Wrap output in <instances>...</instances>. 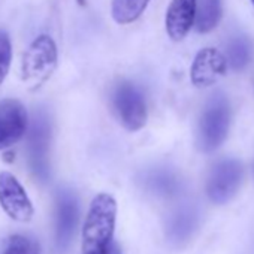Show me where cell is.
Masks as SVG:
<instances>
[{
  "label": "cell",
  "mask_w": 254,
  "mask_h": 254,
  "mask_svg": "<svg viewBox=\"0 0 254 254\" xmlns=\"http://www.w3.org/2000/svg\"><path fill=\"white\" fill-rule=\"evenodd\" d=\"M117 220V202L109 193H99L90 203L81 233L82 254H105L112 242Z\"/></svg>",
  "instance_id": "cell-1"
},
{
  "label": "cell",
  "mask_w": 254,
  "mask_h": 254,
  "mask_svg": "<svg viewBox=\"0 0 254 254\" xmlns=\"http://www.w3.org/2000/svg\"><path fill=\"white\" fill-rule=\"evenodd\" d=\"M59 51L54 39L48 35L35 38L23 54L21 79L30 91L39 90L56 72Z\"/></svg>",
  "instance_id": "cell-2"
},
{
  "label": "cell",
  "mask_w": 254,
  "mask_h": 254,
  "mask_svg": "<svg viewBox=\"0 0 254 254\" xmlns=\"http://www.w3.org/2000/svg\"><path fill=\"white\" fill-rule=\"evenodd\" d=\"M230 127V105L223 93L209 97L197 124V147L203 153H212L227 138Z\"/></svg>",
  "instance_id": "cell-3"
},
{
  "label": "cell",
  "mask_w": 254,
  "mask_h": 254,
  "mask_svg": "<svg viewBox=\"0 0 254 254\" xmlns=\"http://www.w3.org/2000/svg\"><path fill=\"white\" fill-rule=\"evenodd\" d=\"M114 111L129 132H138L147 124L148 109L142 91L130 81L120 82L112 94Z\"/></svg>",
  "instance_id": "cell-4"
},
{
  "label": "cell",
  "mask_w": 254,
  "mask_h": 254,
  "mask_svg": "<svg viewBox=\"0 0 254 254\" xmlns=\"http://www.w3.org/2000/svg\"><path fill=\"white\" fill-rule=\"evenodd\" d=\"M27 153L35 175L47 180L50 175V147H51V121L42 111L36 112L27 127Z\"/></svg>",
  "instance_id": "cell-5"
},
{
  "label": "cell",
  "mask_w": 254,
  "mask_h": 254,
  "mask_svg": "<svg viewBox=\"0 0 254 254\" xmlns=\"http://www.w3.org/2000/svg\"><path fill=\"white\" fill-rule=\"evenodd\" d=\"M244 180V166L239 160L224 159L217 162L206 181V194L211 202L223 205L239 190Z\"/></svg>",
  "instance_id": "cell-6"
},
{
  "label": "cell",
  "mask_w": 254,
  "mask_h": 254,
  "mask_svg": "<svg viewBox=\"0 0 254 254\" xmlns=\"http://www.w3.org/2000/svg\"><path fill=\"white\" fill-rule=\"evenodd\" d=\"M0 206L8 217L18 223H29L35 214L27 191L8 171L0 172Z\"/></svg>",
  "instance_id": "cell-7"
},
{
  "label": "cell",
  "mask_w": 254,
  "mask_h": 254,
  "mask_svg": "<svg viewBox=\"0 0 254 254\" xmlns=\"http://www.w3.org/2000/svg\"><path fill=\"white\" fill-rule=\"evenodd\" d=\"M29 127L26 106L18 99L0 100V151L18 144Z\"/></svg>",
  "instance_id": "cell-8"
},
{
  "label": "cell",
  "mask_w": 254,
  "mask_h": 254,
  "mask_svg": "<svg viewBox=\"0 0 254 254\" xmlns=\"http://www.w3.org/2000/svg\"><path fill=\"white\" fill-rule=\"evenodd\" d=\"M227 72V60L217 48H202L190 69V79L194 87L205 88L214 85Z\"/></svg>",
  "instance_id": "cell-9"
},
{
  "label": "cell",
  "mask_w": 254,
  "mask_h": 254,
  "mask_svg": "<svg viewBox=\"0 0 254 254\" xmlns=\"http://www.w3.org/2000/svg\"><path fill=\"white\" fill-rule=\"evenodd\" d=\"M196 5L197 0H172L171 2L166 11L165 26L166 33L172 41L180 42L189 35L194 26Z\"/></svg>",
  "instance_id": "cell-10"
},
{
  "label": "cell",
  "mask_w": 254,
  "mask_h": 254,
  "mask_svg": "<svg viewBox=\"0 0 254 254\" xmlns=\"http://www.w3.org/2000/svg\"><path fill=\"white\" fill-rule=\"evenodd\" d=\"M79 217L76 197L69 191H62L57 199V238L60 245H66L75 232Z\"/></svg>",
  "instance_id": "cell-11"
},
{
  "label": "cell",
  "mask_w": 254,
  "mask_h": 254,
  "mask_svg": "<svg viewBox=\"0 0 254 254\" xmlns=\"http://www.w3.org/2000/svg\"><path fill=\"white\" fill-rule=\"evenodd\" d=\"M150 0H112L111 15L117 24L135 23L147 9Z\"/></svg>",
  "instance_id": "cell-12"
},
{
  "label": "cell",
  "mask_w": 254,
  "mask_h": 254,
  "mask_svg": "<svg viewBox=\"0 0 254 254\" xmlns=\"http://www.w3.org/2000/svg\"><path fill=\"white\" fill-rule=\"evenodd\" d=\"M221 20L220 0H199L196 5L194 27L199 33H208L217 27Z\"/></svg>",
  "instance_id": "cell-13"
},
{
  "label": "cell",
  "mask_w": 254,
  "mask_h": 254,
  "mask_svg": "<svg viewBox=\"0 0 254 254\" xmlns=\"http://www.w3.org/2000/svg\"><path fill=\"white\" fill-rule=\"evenodd\" d=\"M226 60L227 66L233 70H242L253 57V47L248 38L245 36H233L226 48Z\"/></svg>",
  "instance_id": "cell-14"
},
{
  "label": "cell",
  "mask_w": 254,
  "mask_h": 254,
  "mask_svg": "<svg viewBox=\"0 0 254 254\" xmlns=\"http://www.w3.org/2000/svg\"><path fill=\"white\" fill-rule=\"evenodd\" d=\"M12 62V44L5 30H0V85L6 79Z\"/></svg>",
  "instance_id": "cell-15"
},
{
  "label": "cell",
  "mask_w": 254,
  "mask_h": 254,
  "mask_svg": "<svg viewBox=\"0 0 254 254\" xmlns=\"http://www.w3.org/2000/svg\"><path fill=\"white\" fill-rule=\"evenodd\" d=\"M33 253H35V248L27 238L21 235H14L9 238L3 254H33Z\"/></svg>",
  "instance_id": "cell-16"
},
{
  "label": "cell",
  "mask_w": 254,
  "mask_h": 254,
  "mask_svg": "<svg viewBox=\"0 0 254 254\" xmlns=\"http://www.w3.org/2000/svg\"><path fill=\"white\" fill-rule=\"evenodd\" d=\"M105 254H123V250H121L120 244L114 241V242H112V245H111V248H109Z\"/></svg>",
  "instance_id": "cell-17"
},
{
  "label": "cell",
  "mask_w": 254,
  "mask_h": 254,
  "mask_svg": "<svg viewBox=\"0 0 254 254\" xmlns=\"http://www.w3.org/2000/svg\"><path fill=\"white\" fill-rule=\"evenodd\" d=\"M76 2H78L79 6H85L87 5V0H76Z\"/></svg>",
  "instance_id": "cell-18"
},
{
  "label": "cell",
  "mask_w": 254,
  "mask_h": 254,
  "mask_svg": "<svg viewBox=\"0 0 254 254\" xmlns=\"http://www.w3.org/2000/svg\"><path fill=\"white\" fill-rule=\"evenodd\" d=\"M251 2H253V5H254V0H251Z\"/></svg>",
  "instance_id": "cell-19"
},
{
  "label": "cell",
  "mask_w": 254,
  "mask_h": 254,
  "mask_svg": "<svg viewBox=\"0 0 254 254\" xmlns=\"http://www.w3.org/2000/svg\"><path fill=\"white\" fill-rule=\"evenodd\" d=\"M33 254H36V253H33Z\"/></svg>",
  "instance_id": "cell-20"
}]
</instances>
